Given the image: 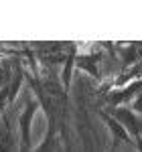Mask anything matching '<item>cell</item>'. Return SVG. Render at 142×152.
I'll return each instance as SVG.
<instances>
[{"label":"cell","instance_id":"3","mask_svg":"<svg viewBox=\"0 0 142 152\" xmlns=\"http://www.w3.org/2000/svg\"><path fill=\"white\" fill-rule=\"evenodd\" d=\"M100 116H102V120L106 122L108 130H110V134H112V138H114V144H118V142H126V144H128V142L134 140L130 134H128V130L124 128V126L120 124L116 118L110 116L108 112H104V110H102V112H100Z\"/></svg>","mask_w":142,"mask_h":152},{"label":"cell","instance_id":"4","mask_svg":"<svg viewBox=\"0 0 142 152\" xmlns=\"http://www.w3.org/2000/svg\"><path fill=\"white\" fill-rule=\"evenodd\" d=\"M75 61H77V43H67V57H65V65H63V73H61V83H63V89L69 91L71 85V73L75 67Z\"/></svg>","mask_w":142,"mask_h":152},{"label":"cell","instance_id":"1","mask_svg":"<svg viewBox=\"0 0 142 152\" xmlns=\"http://www.w3.org/2000/svg\"><path fill=\"white\" fill-rule=\"evenodd\" d=\"M138 94H142V79L130 81V83H126V85H122V87H116V89L108 91L106 99L112 107H120L126 102H130L132 97H136Z\"/></svg>","mask_w":142,"mask_h":152},{"label":"cell","instance_id":"12","mask_svg":"<svg viewBox=\"0 0 142 152\" xmlns=\"http://www.w3.org/2000/svg\"><path fill=\"white\" fill-rule=\"evenodd\" d=\"M110 152H120V150H118V144H114V146H112V150H110Z\"/></svg>","mask_w":142,"mask_h":152},{"label":"cell","instance_id":"10","mask_svg":"<svg viewBox=\"0 0 142 152\" xmlns=\"http://www.w3.org/2000/svg\"><path fill=\"white\" fill-rule=\"evenodd\" d=\"M18 152H35V148H26V146H18Z\"/></svg>","mask_w":142,"mask_h":152},{"label":"cell","instance_id":"13","mask_svg":"<svg viewBox=\"0 0 142 152\" xmlns=\"http://www.w3.org/2000/svg\"><path fill=\"white\" fill-rule=\"evenodd\" d=\"M2 110H4V104H0V114H2Z\"/></svg>","mask_w":142,"mask_h":152},{"label":"cell","instance_id":"2","mask_svg":"<svg viewBox=\"0 0 142 152\" xmlns=\"http://www.w3.org/2000/svg\"><path fill=\"white\" fill-rule=\"evenodd\" d=\"M110 110H112V112H108V114L112 118H116L120 124L128 130V134H130L132 138L138 136V134H142V122L138 120V116L132 112V107L120 105V107H110Z\"/></svg>","mask_w":142,"mask_h":152},{"label":"cell","instance_id":"11","mask_svg":"<svg viewBox=\"0 0 142 152\" xmlns=\"http://www.w3.org/2000/svg\"><path fill=\"white\" fill-rule=\"evenodd\" d=\"M6 75H4V71H2V67H0V85H2V79H4Z\"/></svg>","mask_w":142,"mask_h":152},{"label":"cell","instance_id":"9","mask_svg":"<svg viewBox=\"0 0 142 152\" xmlns=\"http://www.w3.org/2000/svg\"><path fill=\"white\" fill-rule=\"evenodd\" d=\"M134 144H136V152H142V134L134 136Z\"/></svg>","mask_w":142,"mask_h":152},{"label":"cell","instance_id":"5","mask_svg":"<svg viewBox=\"0 0 142 152\" xmlns=\"http://www.w3.org/2000/svg\"><path fill=\"white\" fill-rule=\"evenodd\" d=\"M0 152H18V142L12 134L10 120L2 118V128H0Z\"/></svg>","mask_w":142,"mask_h":152},{"label":"cell","instance_id":"8","mask_svg":"<svg viewBox=\"0 0 142 152\" xmlns=\"http://www.w3.org/2000/svg\"><path fill=\"white\" fill-rule=\"evenodd\" d=\"M130 107H132V112H134V114H142V94H138L134 99H132Z\"/></svg>","mask_w":142,"mask_h":152},{"label":"cell","instance_id":"7","mask_svg":"<svg viewBox=\"0 0 142 152\" xmlns=\"http://www.w3.org/2000/svg\"><path fill=\"white\" fill-rule=\"evenodd\" d=\"M122 49V61H124V67H128L130 63H138V57H140V53H138V47H136V43H132V45H124Z\"/></svg>","mask_w":142,"mask_h":152},{"label":"cell","instance_id":"6","mask_svg":"<svg viewBox=\"0 0 142 152\" xmlns=\"http://www.w3.org/2000/svg\"><path fill=\"white\" fill-rule=\"evenodd\" d=\"M97 63H100V53H85V55H77L75 67H79L81 71L89 73L94 79H102V73L97 69Z\"/></svg>","mask_w":142,"mask_h":152}]
</instances>
